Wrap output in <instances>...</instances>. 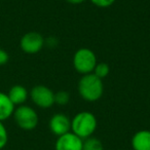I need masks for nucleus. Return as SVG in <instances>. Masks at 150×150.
<instances>
[{"label": "nucleus", "mask_w": 150, "mask_h": 150, "mask_svg": "<svg viewBox=\"0 0 150 150\" xmlns=\"http://www.w3.org/2000/svg\"><path fill=\"white\" fill-rule=\"evenodd\" d=\"M104 92L103 80L97 77L94 73L82 75L78 82V93L86 102H96L100 100Z\"/></svg>", "instance_id": "obj_1"}, {"label": "nucleus", "mask_w": 150, "mask_h": 150, "mask_svg": "<svg viewBox=\"0 0 150 150\" xmlns=\"http://www.w3.org/2000/svg\"><path fill=\"white\" fill-rule=\"evenodd\" d=\"M98 127V121L92 112L82 111L75 115L71 120V132L82 140L93 137Z\"/></svg>", "instance_id": "obj_2"}, {"label": "nucleus", "mask_w": 150, "mask_h": 150, "mask_svg": "<svg viewBox=\"0 0 150 150\" xmlns=\"http://www.w3.org/2000/svg\"><path fill=\"white\" fill-rule=\"evenodd\" d=\"M97 65V57L92 50L86 47L79 48L73 56V67L82 75L93 73Z\"/></svg>", "instance_id": "obj_3"}, {"label": "nucleus", "mask_w": 150, "mask_h": 150, "mask_svg": "<svg viewBox=\"0 0 150 150\" xmlns=\"http://www.w3.org/2000/svg\"><path fill=\"white\" fill-rule=\"evenodd\" d=\"M13 119L17 125L22 129L31 131L38 125V114L32 107L28 105H20L13 111Z\"/></svg>", "instance_id": "obj_4"}, {"label": "nucleus", "mask_w": 150, "mask_h": 150, "mask_svg": "<svg viewBox=\"0 0 150 150\" xmlns=\"http://www.w3.org/2000/svg\"><path fill=\"white\" fill-rule=\"evenodd\" d=\"M32 102L42 109L50 108L54 104V93L45 86H35L29 94Z\"/></svg>", "instance_id": "obj_5"}, {"label": "nucleus", "mask_w": 150, "mask_h": 150, "mask_svg": "<svg viewBox=\"0 0 150 150\" xmlns=\"http://www.w3.org/2000/svg\"><path fill=\"white\" fill-rule=\"evenodd\" d=\"M44 40L43 36L38 32H28L20 40V47L25 54H35L43 48Z\"/></svg>", "instance_id": "obj_6"}, {"label": "nucleus", "mask_w": 150, "mask_h": 150, "mask_svg": "<svg viewBox=\"0 0 150 150\" xmlns=\"http://www.w3.org/2000/svg\"><path fill=\"white\" fill-rule=\"evenodd\" d=\"M48 127L54 135L60 137L71 132V120L64 113H56L50 117Z\"/></svg>", "instance_id": "obj_7"}, {"label": "nucleus", "mask_w": 150, "mask_h": 150, "mask_svg": "<svg viewBox=\"0 0 150 150\" xmlns=\"http://www.w3.org/2000/svg\"><path fill=\"white\" fill-rule=\"evenodd\" d=\"M83 140L72 132L58 137L54 144L56 150H82Z\"/></svg>", "instance_id": "obj_8"}, {"label": "nucleus", "mask_w": 150, "mask_h": 150, "mask_svg": "<svg viewBox=\"0 0 150 150\" xmlns=\"http://www.w3.org/2000/svg\"><path fill=\"white\" fill-rule=\"evenodd\" d=\"M132 148L134 150H150V131L141 129L132 138Z\"/></svg>", "instance_id": "obj_9"}, {"label": "nucleus", "mask_w": 150, "mask_h": 150, "mask_svg": "<svg viewBox=\"0 0 150 150\" xmlns=\"http://www.w3.org/2000/svg\"><path fill=\"white\" fill-rule=\"evenodd\" d=\"M7 96L15 106H20V105H24V103L28 100L29 92L25 86H21V84H16L9 88Z\"/></svg>", "instance_id": "obj_10"}, {"label": "nucleus", "mask_w": 150, "mask_h": 150, "mask_svg": "<svg viewBox=\"0 0 150 150\" xmlns=\"http://www.w3.org/2000/svg\"><path fill=\"white\" fill-rule=\"evenodd\" d=\"M16 106L13 104L7 94L0 92V121H4L13 116Z\"/></svg>", "instance_id": "obj_11"}, {"label": "nucleus", "mask_w": 150, "mask_h": 150, "mask_svg": "<svg viewBox=\"0 0 150 150\" xmlns=\"http://www.w3.org/2000/svg\"><path fill=\"white\" fill-rule=\"evenodd\" d=\"M82 150H104V146L98 138L91 137L83 140Z\"/></svg>", "instance_id": "obj_12"}, {"label": "nucleus", "mask_w": 150, "mask_h": 150, "mask_svg": "<svg viewBox=\"0 0 150 150\" xmlns=\"http://www.w3.org/2000/svg\"><path fill=\"white\" fill-rule=\"evenodd\" d=\"M109 72H110V67H109V65L107 64V63H97L96 67H95L94 71H93V73H94L95 75H96L97 77H99L100 79H104L105 77H107L109 74Z\"/></svg>", "instance_id": "obj_13"}, {"label": "nucleus", "mask_w": 150, "mask_h": 150, "mask_svg": "<svg viewBox=\"0 0 150 150\" xmlns=\"http://www.w3.org/2000/svg\"><path fill=\"white\" fill-rule=\"evenodd\" d=\"M70 101V95L66 91H59L54 93V104L64 106L67 105Z\"/></svg>", "instance_id": "obj_14"}, {"label": "nucleus", "mask_w": 150, "mask_h": 150, "mask_svg": "<svg viewBox=\"0 0 150 150\" xmlns=\"http://www.w3.org/2000/svg\"><path fill=\"white\" fill-rule=\"evenodd\" d=\"M7 142H8V133L3 122L0 121V150H2L6 146Z\"/></svg>", "instance_id": "obj_15"}, {"label": "nucleus", "mask_w": 150, "mask_h": 150, "mask_svg": "<svg viewBox=\"0 0 150 150\" xmlns=\"http://www.w3.org/2000/svg\"><path fill=\"white\" fill-rule=\"evenodd\" d=\"M116 0H91V2L94 5L98 7H101V8H106V7H109L111 5L114 4V2Z\"/></svg>", "instance_id": "obj_16"}, {"label": "nucleus", "mask_w": 150, "mask_h": 150, "mask_svg": "<svg viewBox=\"0 0 150 150\" xmlns=\"http://www.w3.org/2000/svg\"><path fill=\"white\" fill-rule=\"evenodd\" d=\"M9 60V56L7 54L6 50H4L3 48H0V66L5 65Z\"/></svg>", "instance_id": "obj_17"}, {"label": "nucleus", "mask_w": 150, "mask_h": 150, "mask_svg": "<svg viewBox=\"0 0 150 150\" xmlns=\"http://www.w3.org/2000/svg\"><path fill=\"white\" fill-rule=\"evenodd\" d=\"M45 44H47L50 47H54V46H56L57 44H58V40L54 37H50L46 40H44V45H45Z\"/></svg>", "instance_id": "obj_18"}, {"label": "nucleus", "mask_w": 150, "mask_h": 150, "mask_svg": "<svg viewBox=\"0 0 150 150\" xmlns=\"http://www.w3.org/2000/svg\"><path fill=\"white\" fill-rule=\"evenodd\" d=\"M66 1L68 3H70V4L76 5V4H81V3H83L86 0H66Z\"/></svg>", "instance_id": "obj_19"}]
</instances>
